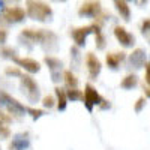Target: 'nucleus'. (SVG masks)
Wrapping results in <instances>:
<instances>
[{
  "instance_id": "24",
  "label": "nucleus",
  "mask_w": 150,
  "mask_h": 150,
  "mask_svg": "<svg viewBox=\"0 0 150 150\" xmlns=\"http://www.w3.org/2000/svg\"><path fill=\"white\" fill-rule=\"evenodd\" d=\"M8 38V32L5 29H0V44H5Z\"/></svg>"
},
{
  "instance_id": "30",
  "label": "nucleus",
  "mask_w": 150,
  "mask_h": 150,
  "mask_svg": "<svg viewBox=\"0 0 150 150\" xmlns=\"http://www.w3.org/2000/svg\"><path fill=\"white\" fill-rule=\"evenodd\" d=\"M0 126H2V123H0Z\"/></svg>"
},
{
  "instance_id": "6",
  "label": "nucleus",
  "mask_w": 150,
  "mask_h": 150,
  "mask_svg": "<svg viewBox=\"0 0 150 150\" xmlns=\"http://www.w3.org/2000/svg\"><path fill=\"white\" fill-rule=\"evenodd\" d=\"M83 99H84L86 107L89 108V110H92L93 105H99V104L102 102L101 95H99V93L95 90V87H92L90 84L86 86V90H84V93H83Z\"/></svg>"
},
{
  "instance_id": "17",
  "label": "nucleus",
  "mask_w": 150,
  "mask_h": 150,
  "mask_svg": "<svg viewBox=\"0 0 150 150\" xmlns=\"http://www.w3.org/2000/svg\"><path fill=\"white\" fill-rule=\"evenodd\" d=\"M66 98L68 99H72V101H75V99H81L83 98V92L78 90L77 87H74V89L66 90Z\"/></svg>"
},
{
  "instance_id": "2",
  "label": "nucleus",
  "mask_w": 150,
  "mask_h": 150,
  "mask_svg": "<svg viewBox=\"0 0 150 150\" xmlns=\"http://www.w3.org/2000/svg\"><path fill=\"white\" fill-rule=\"evenodd\" d=\"M21 38H26L27 41L35 44H42L45 41L48 42H56L57 36L53 32H48L44 29H24L21 32Z\"/></svg>"
},
{
  "instance_id": "21",
  "label": "nucleus",
  "mask_w": 150,
  "mask_h": 150,
  "mask_svg": "<svg viewBox=\"0 0 150 150\" xmlns=\"http://www.w3.org/2000/svg\"><path fill=\"white\" fill-rule=\"evenodd\" d=\"M141 33L146 35V38H149V18H146L141 24Z\"/></svg>"
},
{
  "instance_id": "27",
  "label": "nucleus",
  "mask_w": 150,
  "mask_h": 150,
  "mask_svg": "<svg viewBox=\"0 0 150 150\" xmlns=\"http://www.w3.org/2000/svg\"><path fill=\"white\" fill-rule=\"evenodd\" d=\"M53 2H66V0H53Z\"/></svg>"
},
{
  "instance_id": "13",
  "label": "nucleus",
  "mask_w": 150,
  "mask_h": 150,
  "mask_svg": "<svg viewBox=\"0 0 150 150\" xmlns=\"http://www.w3.org/2000/svg\"><path fill=\"white\" fill-rule=\"evenodd\" d=\"M144 60H146V51L141 48H137L131 54V63L132 65H143Z\"/></svg>"
},
{
  "instance_id": "26",
  "label": "nucleus",
  "mask_w": 150,
  "mask_h": 150,
  "mask_svg": "<svg viewBox=\"0 0 150 150\" xmlns=\"http://www.w3.org/2000/svg\"><path fill=\"white\" fill-rule=\"evenodd\" d=\"M6 74H20V71L18 69H6Z\"/></svg>"
},
{
  "instance_id": "5",
  "label": "nucleus",
  "mask_w": 150,
  "mask_h": 150,
  "mask_svg": "<svg viewBox=\"0 0 150 150\" xmlns=\"http://www.w3.org/2000/svg\"><path fill=\"white\" fill-rule=\"evenodd\" d=\"M2 17L6 23L9 24H15V23H21L23 20H26V11L20 6H8L2 11Z\"/></svg>"
},
{
  "instance_id": "14",
  "label": "nucleus",
  "mask_w": 150,
  "mask_h": 150,
  "mask_svg": "<svg viewBox=\"0 0 150 150\" xmlns=\"http://www.w3.org/2000/svg\"><path fill=\"white\" fill-rule=\"evenodd\" d=\"M56 95H57V108L59 110H65L66 108V92L63 89H60V87H56Z\"/></svg>"
},
{
  "instance_id": "29",
  "label": "nucleus",
  "mask_w": 150,
  "mask_h": 150,
  "mask_svg": "<svg viewBox=\"0 0 150 150\" xmlns=\"http://www.w3.org/2000/svg\"><path fill=\"white\" fill-rule=\"evenodd\" d=\"M141 2H143V3H144V5H146V3H147V0H141Z\"/></svg>"
},
{
  "instance_id": "23",
  "label": "nucleus",
  "mask_w": 150,
  "mask_h": 150,
  "mask_svg": "<svg viewBox=\"0 0 150 150\" xmlns=\"http://www.w3.org/2000/svg\"><path fill=\"white\" fill-rule=\"evenodd\" d=\"M144 104H146V99L144 98H140L138 101H137V104H135V111H141V108H143Z\"/></svg>"
},
{
  "instance_id": "28",
  "label": "nucleus",
  "mask_w": 150,
  "mask_h": 150,
  "mask_svg": "<svg viewBox=\"0 0 150 150\" xmlns=\"http://www.w3.org/2000/svg\"><path fill=\"white\" fill-rule=\"evenodd\" d=\"M125 2H126V3H128V2H137V0H125Z\"/></svg>"
},
{
  "instance_id": "18",
  "label": "nucleus",
  "mask_w": 150,
  "mask_h": 150,
  "mask_svg": "<svg viewBox=\"0 0 150 150\" xmlns=\"http://www.w3.org/2000/svg\"><path fill=\"white\" fill-rule=\"evenodd\" d=\"M45 63L51 68V69L62 66V62H60L59 59H56V57H51V56H47V57H45Z\"/></svg>"
},
{
  "instance_id": "15",
  "label": "nucleus",
  "mask_w": 150,
  "mask_h": 150,
  "mask_svg": "<svg viewBox=\"0 0 150 150\" xmlns=\"http://www.w3.org/2000/svg\"><path fill=\"white\" fill-rule=\"evenodd\" d=\"M137 83H138V78H137V75L131 74V75H126V77L122 80L120 86L123 87V89H132V87L137 86Z\"/></svg>"
},
{
  "instance_id": "7",
  "label": "nucleus",
  "mask_w": 150,
  "mask_h": 150,
  "mask_svg": "<svg viewBox=\"0 0 150 150\" xmlns=\"http://www.w3.org/2000/svg\"><path fill=\"white\" fill-rule=\"evenodd\" d=\"M114 36H116V39L123 45V47H134L135 45V36L132 33H129L125 27L122 26H116L114 27Z\"/></svg>"
},
{
  "instance_id": "25",
  "label": "nucleus",
  "mask_w": 150,
  "mask_h": 150,
  "mask_svg": "<svg viewBox=\"0 0 150 150\" xmlns=\"http://www.w3.org/2000/svg\"><path fill=\"white\" fill-rule=\"evenodd\" d=\"M29 111L32 112L33 119H38V117H41V116H42V111H41V110H32V108H29Z\"/></svg>"
},
{
  "instance_id": "20",
  "label": "nucleus",
  "mask_w": 150,
  "mask_h": 150,
  "mask_svg": "<svg viewBox=\"0 0 150 150\" xmlns=\"http://www.w3.org/2000/svg\"><path fill=\"white\" fill-rule=\"evenodd\" d=\"M42 104H44V107H48V108L54 107V98H53V96H45L44 101H42Z\"/></svg>"
},
{
  "instance_id": "11",
  "label": "nucleus",
  "mask_w": 150,
  "mask_h": 150,
  "mask_svg": "<svg viewBox=\"0 0 150 150\" xmlns=\"http://www.w3.org/2000/svg\"><path fill=\"white\" fill-rule=\"evenodd\" d=\"M125 57H126V53H123V51H120V53H108L105 60H107V65L110 68H117L120 65V62L125 60Z\"/></svg>"
},
{
  "instance_id": "19",
  "label": "nucleus",
  "mask_w": 150,
  "mask_h": 150,
  "mask_svg": "<svg viewBox=\"0 0 150 150\" xmlns=\"http://www.w3.org/2000/svg\"><path fill=\"white\" fill-rule=\"evenodd\" d=\"M96 35V48L98 50H104V47H105V36H104V33L102 32H98V33H95Z\"/></svg>"
},
{
  "instance_id": "1",
  "label": "nucleus",
  "mask_w": 150,
  "mask_h": 150,
  "mask_svg": "<svg viewBox=\"0 0 150 150\" xmlns=\"http://www.w3.org/2000/svg\"><path fill=\"white\" fill-rule=\"evenodd\" d=\"M26 15L36 21H47L53 17V8L44 0H27Z\"/></svg>"
},
{
  "instance_id": "9",
  "label": "nucleus",
  "mask_w": 150,
  "mask_h": 150,
  "mask_svg": "<svg viewBox=\"0 0 150 150\" xmlns=\"http://www.w3.org/2000/svg\"><path fill=\"white\" fill-rule=\"evenodd\" d=\"M21 83L24 86V89L27 90L29 99H32V101L38 99V96H39V87H38L36 81L30 77V75H23V77H21Z\"/></svg>"
},
{
  "instance_id": "4",
  "label": "nucleus",
  "mask_w": 150,
  "mask_h": 150,
  "mask_svg": "<svg viewBox=\"0 0 150 150\" xmlns=\"http://www.w3.org/2000/svg\"><path fill=\"white\" fill-rule=\"evenodd\" d=\"M101 12H102L101 0H86L78 9V15L87 18H96Z\"/></svg>"
},
{
  "instance_id": "3",
  "label": "nucleus",
  "mask_w": 150,
  "mask_h": 150,
  "mask_svg": "<svg viewBox=\"0 0 150 150\" xmlns=\"http://www.w3.org/2000/svg\"><path fill=\"white\" fill-rule=\"evenodd\" d=\"M102 27L99 26V24L93 23L90 24V26H86V27H77V29H72L71 30V36L72 39L75 41V44H77L78 47H83L86 44V38L89 33H98V32H102L101 30Z\"/></svg>"
},
{
  "instance_id": "10",
  "label": "nucleus",
  "mask_w": 150,
  "mask_h": 150,
  "mask_svg": "<svg viewBox=\"0 0 150 150\" xmlns=\"http://www.w3.org/2000/svg\"><path fill=\"white\" fill-rule=\"evenodd\" d=\"M12 60H14L17 65H20L21 68H24L26 71H29L30 74L39 72V69H41L39 62H36L35 59H29V57H14Z\"/></svg>"
},
{
  "instance_id": "16",
  "label": "nucleus",
  "mask_w": 150,
  "mask_h": 150,
  "mask_svg": "<svg viewBox=\"0 0 150 150\" xmlns=\"http://www.w3.org/2000/svg\"><path fill=\"white\" fill-rule=\"evenodd\" d=\"M63 80H65V83H66V86L69 87V89H74V87L78 86L77 77H75L71 71H65V72H63Z\"/></svg>"
},
{
  "instance_id": "12",
  "label": "nucleus",
  "mask_w": 150,
  "mask_h": 150,
  "mask_svg": "<svg viewBox=\"0 0 150 150\" xmlns=\"http://www.w3.org/2000/svg\"><path fill=\"white\" fill-rule=\"evenodd\" d=\"M114 5H116V9L119 11L120 17H122L125 21H128L129 17H131V9H129L128 3L125 2V0H114Z\"/></svg>"
},
{
  "instance_id": "22",
  "label": "nucleus",
  "mask_w": 150,
  "mask_h": 150,
  "mask_svg": "<svg viewBox=\"0 0 150 150\" xmlns=\"http://www.w3.org/2000/svg\"><path fill=\"white\" fill-rule=\"evenodd\" d=\"M9 122H11V117H9L8 114H5V112L0 111V123H2V125H6V123H9Z\"/></svg>"
},
{
  "instance_id": "8",
  "label": "nucleus",
  "mask_w": 150,
  "mask_h": 150,
  "mask_svg": "<svg viewBox=\"0 0 150 150\" xmlns=\"http://www.w3.org/2000/svg\"><path fill=\"white\" fill-rule=\"evenodd\" d=\"M86 66H87V71H89V75H90V78L95 80L99 72H101V60H99L93 53H87L86 54Z\"/></svg>"
}]
</instances>
